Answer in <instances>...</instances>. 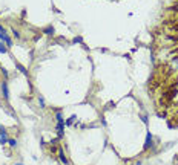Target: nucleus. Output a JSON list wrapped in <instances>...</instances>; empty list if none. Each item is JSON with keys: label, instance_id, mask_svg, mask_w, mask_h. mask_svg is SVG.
<instances>
[{"label": "nucleus", "instance_id": "11", "mask_svg": "<svg viewBox=\"0 0 178 165\" xmlns=\"http://www.w3.org/2000/svg\"><path fill=\"white\" fill-rule=\"evenodd\" d=\"M74 121H75V115H72V116H71V118H69V119L66 121V125H71Z\"/></svg>", "mask_w": 178, "mask_h": 165}, {"label": "nucleus", "instance_id": "2", "mask_svg": "<svg viewBox=\"0 0 178 165\" xmlns=\"http://www.w3.org/2000/svg\"><path fill=\"white\" fill-rule=\"evenodd\" d=\"M152 145H153V136L151 133H148V135H146V142H144V150H149Z\"/></svg>", "mask_w": 178, "mask_h": 165}, {"label": "nucleus", "instance_id": "17", "mask_svg": "<svg viewBox=\"0 0 178 165\" xmlns=\"http://www.w3.org/2000/svg\"><path fill=\"white\" fill-rule=\"evenodd\" d=\"M15 165H23V164H15Z\"/></svg>", "mask_w": 178, "mask_h": 165}, {"label": "nucleus", "instance_id": "18", "mask_svg": "<svg viewBox=\"0 0 178 165\" xmlns=\"http://www.w3.org/2000/svg\"><path fill=\"white\" fill-rule=\"evenodd\" d=\"M177 84H178V83H177Z\"/></svg>", "mask_w": 178, "mask_h": 165}, {"label": "nucleus", "instance_id": "16", "mask_svg": "<svg viewBox=\"0 0 178 165\" xmlns=\"http://www.w3.org/2000/svg\"><path fill=\"white\" fill-rule=\"evenodd\" d=\"M0 31H5V28H3L2 25H0Z\"/></svg>", "mask_w": 178, "mask_h": 165}, {"label": "nucleus", "instance_id": "6", "mask_svg": "<svg viewBox=\"0 0 178 165\" xmlns=\"http://www.w3.org/2000/svg\"><path fill=\"white\" fill-rule=\"evenodd\" d=\"M58 158H60V161L63 162L65 165L68 164V159H66V156H65V153H63V150H61V148H60V150H58Z\"/></svg>", "mask_w": 178, "mask_h": 165}, {"label": "nucleus", "instance_id": "1", "mask_svg": "<svg viewBox=\"0 0 178 165\" xmlns=\"http://www.w3.org/2000/svg\"><path fill=\"white\" fill-rule=\"evenodd\" d=\"M55 118H57V131H58V138H61V136H63V129H65V125H63V116H61L60 112H57Z\"/></svg>", "mask_w": 178, "mask_h": 165}, {"label": "nucleus", "instance_id": "7", "mask_svg": "<svg viewBox=\"0 0 178 165\" xmlns=\"http://www.w3.org/2000/svg\"><path fill=\"white\" fill-rule=\"evenodd\" d=\"M0 41H3V43L8 46V48H11V46H12V40H11V38L8 37V35H5V37H3V40H0Z\"/></svg>", "mask_w": 178, "mask_h": 165}, {"label": "nucleus", "instance_id": "5", "mask_svg": "<svg viewBox=\"0 0 178 165\" xmlns=\"http://www.w3.org/2000/svg\"><path fill=\"white\" fill-rule=\"evenodd\" d=\"M171 23H169V25H171V29L172 31H175V32H178V20H169Z\"/></svg>", "mask_w": 178, "mask_h": 165}, {"label": "nucleus", "instance_id": "9", "mask_svg": "<svg viewBox=\"0 0 178 165\" xmlns=\"http://www.w3.org/2000/svg\"><path fill=\"white\" fill-rule=\"evenodd\" d=\"M43 32H45L46 35H52V34H54V28H52V26H48V28L43 29Z\"/></svg>", "mask_w": 178, "mask_h": 165}, {"label": "nucleus", "instance_id": "3", "mask_svg": "<svg viewBox=\"0 0 178 165\" xmlns=\"http://www.w3.org/2000/svg\"><path fill=\"white\" fill-rule=\"evenodd\" d=\"M2 93H3V98H5V99L9 98V89H8V83H6V81L2 83Z\"/></svg>", "mask_w": 178, "mask_h": 165}, {"label": "nucleus", "instance_id": "12", "mask_svg": "<svg viewBox=\"0 0 178 165\" xmlns=\"http://www.w3.org/2000/svg\"><path fill=\"white\" fill-rule=\"evenodd\" d=\"M8 144H9L11 147H15V145H17V141H15V139H8Z\"/></svg>", "mask_w": 178, "mask_h": 165}, {"label": "nucleus", "instance_id": "8", "mask_svg": "<svg viewBox=\"0 0 178 165\" xmlns=\"http://www.w3.org/2000/svg\"><path fill=\"white\" fill-rule=\"evenodd\" d=\"M15 67H17V69L20 70V72H22V74H25V75H28V70L25 69V66H22L20 63H15Z\"/></svg>", "mask_w": 178, "mask_h": 165}, {"label": "nucleus", "instance_id": "15", "mask_svg": "<svg viewBox=\"0 0 178 165\" xmlns=\"http://www.w3.org/2000/svg\"><path fill=\"white\" fill-rule=\"evenodd\" d=\"M38 103H40L42 107H45V99H43V98H38Z\"/></svg>", "mask_w": 178, "mask_h": 165}, {"label": "nucleus", "instance_id": "10", "mask_svg": "<svg viewBox=\"0 0 178 165\" xmlns=\"http://www.w3.org/2000/svg\"><path fill=\"white\" fill-rule=\"evenodd\" d=\"M8 52V48L3 44V41H0V54H6Z\"/></svg>", "mask_w": 178, "mask_h": 165}, {"label": "nucleus", "instance_id": "13", "mask_svg": "<svg viewBox=\"0 0 178 165\" xmlns=\"http://www.w3.org/2000/svg\"><path fill=\"white\" fill-rule=\"evenodd\" d=\"M12 34H14V37H15V38H20V32H19V31L12 29Z\"/></svg>", "mask_w": 178, "mask_h": 165}, {"label": "nucleus", "instance_id": "14", "mask_svg": "<svg viewBox=\"0 0 178 165\" xmlns=\"http://www.w3.org/2000/svg\"><path fill=\"white\" fill-rule=\"evenodd\" d=\"M0 70H2L3 76H5V78H8V70H6V69H0Z\"/></svg>", "mask_w": 178, "mask_h": 165}, {"label": "nucleus", "instance_id": "4", "mask_svg": "<svg viewBox=\"0 0 178 165\" xmlns=\"http://www.w3.org/2000/svg\"><path fill=\"white\" fill-rule=\"evenodd\" d=\"M8 142V136H6V131L2 130L0 131V144H6Z\"/></svg>", "mask_w": 178, "mask_h": 165}]
</instances>
